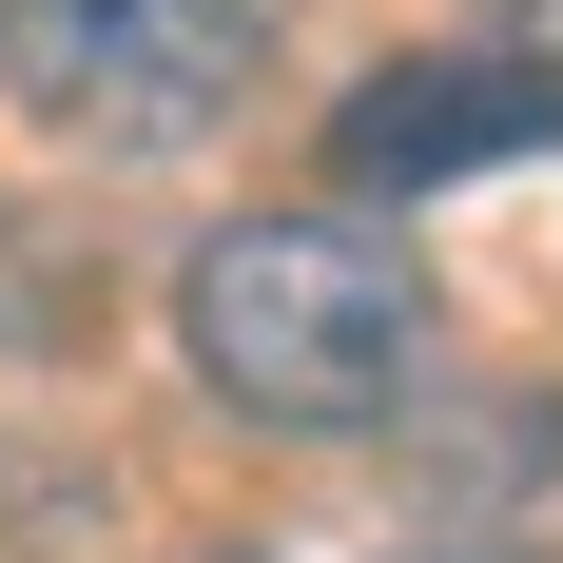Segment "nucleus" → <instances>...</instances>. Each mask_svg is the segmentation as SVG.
Returning a JSON list of instances; mask_svg holds the SVG:
<instances>
[{"mask_svg": "<svg viewBox=\"0 0 563 563\" xmlns=\"http://www.w3.org/2000/svg\"><path fill=\"white\" fill-rule=\"evenodd\" d=\"M506 20H525V58H563V0H506Z\"/></svg>", "mask_w": 563, "mask_h": 563, "instance_id": "20e7f679", "label": "nucleus"}, {"mask_svg": "<svg viewBox=\"0 0 563 563\" xmlns=\"http://www.w3.org/2000/svg\"><path fill=\"white\" fill-rule=\"evenodd\" d=\"M544 136H563V58L486 40V58H389V78H350L331 175H350V195H448V175L544 156Z\"/></svg>", "mask_w": 563, "mask_h": 563, "instance_id": "7ed1b4c3", "label": "nucleus"}, {"mask_svg": "<svg viewBox=\"0 0 563 563\" xmlns=\"http://www.w3.org/2000/svg\"><path fill=\"white\" fill-rule=\"evenodd\" d=\"M175 350L253 428H389L428 369V291L369 214H233L175 273Z\"/></svg>", "mask_w": 563, "mask_h": 563, "instance_id": "f257e3e1", "label": "nucleus"}, {"mask_svg": "<svg viewBox=\"0 0 563 563\" xmlns=\"http://www.w3.org/2000/svg\"><path fill=\"white\" fill-rule=\"evenodd\" d=\"M291 0H0V98L78 156H175L273 78Z\"/></svg>", "mask_w": 563, "mask_h": 563, "instance_id": "f03ea898", "label": "nucleus"}]
</instances>
